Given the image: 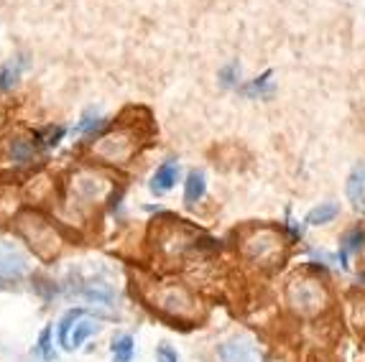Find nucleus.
Returning a JSON list of instances; mask_svg holds the SVG:
<instances>
[{"mask_svg": "<svg viewBox=\"0 0 365 362\" xmlns=\"http://www.w3.org/2000/svg\"><path fill=\"white\" fill-rule=\"evenodd\" d=\"M148 301L156 311L174 321L195 324L205 316V304L192 289L184 284H156L148 291Z\"/></svg>", "mask_w": 365, "mask_h": 362, "instance_id": "nucleus-3", "label": "nucleus"}, {"mask_svg": "<svg viewBox=\"0 0 365 362\" xmlns=\"http://www.w3.org/2000/svg\"><path fill=\"white\" fill-rule=\"evenodd\" d=\"M158 362H179V357L169 344H161V347H158Z\"/></svg>", "mask_w": 365, "mask_h": 362, "instance_id": "nucleus-23", "label": "nucleus"}, {"mask_svg": "<svg viewBox=\"0 0 365 362\" xmlns=\"http://www.w3.org/2000/svg\"><path fill=\"white\" fill-rule=\"evenodd\" d=\"M24 69H26V56H16V59L6 61V64L0 67V90L3 92L11 90V87L21 79Z\"/></svg>", "mask_w": 365, "mask_h": 362, "instance_id": "nucleus-11", "label": "nucleus"}, {"mask_svg": "<svg viewBox=\"0 0 365 362\" xmlns=\"http://www.w3.org/2000/svg\"><path fill=\"white\" fill-rule=\"evenodd\" d=\"M220 362H263V350L256 337L235 334L217 347Z\"/></svg>", "mask_w": 365, "mask_h": 362, "instance_id": "nucleus-6", "label": "nucleus"}, {"mask_svg": "<svg viewBox=\"0 0 365 362\" xmlns=\"http://www.w3.org/2000/svg\"><path fill=\"white\" fill-rule=\"evenodd\" d=\"M72 189H74V194H77L79 200L100 202L105 194L110 192V184H108V179H105V176H100V174H92V171H79V174L74 176V181H72Z\"/></svg>", "mask_w": 365, "mask_h": 362, "instance_id": "nucleus-8", "label": "nucleus"}, {"mask_svg": "<svg viewBox=\"0 0 365 362\" xmlns=\"http://www.w3.org/2000/svg\"><path fill=\"white\" fill-rule=\"evenodd\" d=\"M360 263H363V268H365V242H363V248H360Z\"/></svg>", "mask_w": 365, "mask_h": 362, "instance_id": "nucleus-25", "label": "nucleus"}, {"mask_svg": "<svg viewBox=\"0 0 365 362\" xmlns=\"http://www.w3.org/2000/svg\"><path fill=\"white\" fill-rule=\"evenodd\" d=\"M350 309H353V324L358 326V329H365V299L360 296V299H353L350 301Z\"/></svg>", "mask_w": 365, "mask_h": 362, "instance_id": "nucleus-19", "label": "nucleus"}, {"mask_svg": "<svg viewBox=\"0 0 365 362\" xmlns=\"http://www.w3.org/2000/svg\"><path fill=\"white\" fill-rule=\"evenodd\" d=\"M16 229L19 235L29 242V248L43 260H51L61 250V235L56 227L46 217L36 214V212H24L16 219Z\"/></svg>", "mask_w": 365, "mask_h": 362, "instance_id": "nucleus-4", "label": "nucleus"}, {"mask_svg": "<svg viewBox=\"0 0 365 362\" xmlns=\"http://www.w3.org/2000/svg\"><path fill=\"white\" fill-rule=\"evenodd\" d=\"M237 250L248 266L258 268V271H276L287 263L289 237L284 229L274 227V224H253L240 232Z\"/></svg>", "mask_w": 365, "mask_h": 362, "instance_id": "nucleus-2", "label": "nucleus"}, {"mask_svg": "<svg viewBox=\"0 0 365 362\" xmlns=\"http://www.w3.org/2000/svg\"><path fill=\"white\" fill-rule=\"evenodd\" d=\"M95 329H98V326H95V321H90V319L77 321V324H74V332L69 334V350H77V347H82V342H85V339L90 337Z\"/></svg>", "mask_w": 365, "mask_h": 362, "instance_id": "nucleus-16", "label": "nucleus"}, {"mask_svg": "<svg viewBox=\"0 0 365 362\" xmlns=\"http://www.w3.org/2000/svg\"><path fill=\"white\" fill-rule=\"evenodd\" d=\"M79 316H82V311H67V314L61 316V321H59V344L64 347V350H69V334H72V326L79 321Z\"/></svg>", "mask_w": 365, "mask_h": 362, "instance_id": "nucleus-17", "label": "nucleus"}, {"mask_svg": "<svg viewBox=\"0 0 365 362\" xmlns=\"http://www.w3.org/2000/svg\"><path fill=\"white\" fill-rule=\"evenodd\" d=\"M100 118H85V120L79 123L77 128H74V130H77V133H85V130H95V128H100Z\"/></svg>", "mask_w": 365, "mask_h": 362, "instance_id": "nucleus-24", "label": "nucleus"}, {"mask_svg": "<svg viewBox=\"0 0 365 362\" xmlns=\"http://www.w3.org/2000/svg\"><path fill=\"white\" fill-rule=\"evenodd\" d=\"M110 350H113V360L115 362H130L135 355V342H133V337L125 334V337H118Z\"/></svg>", "mask_w": 365, "mask_h": 362, "instance_id": "nucleus-15", "label": "nucleus"}, {"mask_svg": "<svg viewBox=\"0 0 365 362\" xmlns=\"http://www.w3.org/2000/svg\"><path fill=\"white\" fill-rule=\"evenodd\" d=\"M177 179H179V163L177 161H166V163H161V166L156 169V174H153L151 189L156 194H164V192H169L174 184H177Z\"/></svg>", "mask_w": 365, "mask_h": 362, "instance_id": "nucleus-10", "label": "nucleus"}, {"mask_svg": "<svg viewBox=\"0 0 365 362\" xmlns=\"http://www.w3.org/2000/svg\"><path fill=\"white\" fill-rule=\"evenodd\" d=\"M337 214H340V207H337L335 202H324V205L314 207V210L307 214V222L309 224H327V222H332Z\"/></svg>", "mask_w": 365, "mask_h": 362, "instance_id": "nucleus-13", "label": "nucleus"}, {"mask_svg": "<svg viewBox=\"0 0 365 362\" xmlns=\"http://www.w3.org/2000/svg\"><path fill=\"white\" fill-rule=\"evenodd\" d=\"M49 339H51V329H43L41 339H38V352H41L43 360H54V350L49 347Z\"/></svg>", "mask_w": 365, "mask_h": 362, "instance_id": "nucleus-21", "label": "nucleus"}, {"mask_svg": "<svg viewBox=\"0 0 365 362\" xmlns=\"http://www.w3.org/2000/svg\"><path fill=\"white\" fill-rule=\"evenodd\" d=\"M38 138H43L41 143L49 145V148H51V145H56L61 138H64V128H49L46 133H38Z\"/></svg>", "mask_w": 365, "mask_h": 362, "instance_id": "nucleus-20", "label": "nucleus"}, {"mask_svg": "<svg viewBox=\"0 0 365 362\" xmlns=\"http://www.w3.org/2000/svg\"><path fill=\"white\" fill-rule=\"evenodd\" d=\"M271 90H274V85H271V72H266L263 77L253 79L243 92L248 97H266V95H271Z\"/></svg>", "mask_w": 365, "mask_h": 362, "instance_id": "nucleus-18", "label": "nucleus"}, {"mask_svg": "<svg viewBox=\"0 0 365 362\" xmlns=\"http://www.w3.org/2000/svg\"><path fill=\"white\" fill-rule=\"evenodd\" d=\"M284 304L294 319L317 321L332 309V289L322 276L312 271L294 273L284 286Z\"/></svg>", "mask_w": 365, "mask_h": 362, "instance_id": "nucleus-1", "label": "nucleus"}, {"mask_svg": "<svg viewBox=\"0 0 365 362\" xmlns=\"http://www.w3.org/2000/svg\"><path fill=\"white\" fill-rule=\"evenodd\" d=\"M8 156H11V163L16 166H34L38 161V151L36 145L29 143L24 138H13L11 145H8Z\"/></svg>", "mask_w": 365, "mask_h": 362, "instance_id": "nucleus-9", "label": "nucleus"}, {"mask_svg": "<svg viewBox=\"0 0 365 362\" xmlns=\"http://www.w3.org/2000/svg\"><path fill=\"white\" fill-rule=\"evenodd\" d=\"M140 143H143V135H140L133 125H120V128H115V130H110L108 135H103V138L95 143L92 156L105 163L123 166V163H128L130 158L138 153Z\"/></svg>", "mask_w": 365, "mask_h": 362, "instance_id": "nucleus-5", "label": "nucleus"}, {"mask_svg": "<svg viewBox=\"0 0 365 362\" xmlns=\"http://www.w3.org/2000/svg\"><path fill=\"white\" fill-rule=\"evenodd\" d=\"M363 194H365V166H358L350 174V179H347V200L353 202V205H360Z\"/></svg>", "mask_w": 365, "mask_h": 362, "instance_id": "nucleus-14", "label": "nucleus"}, {"mask_svg": "<svg viewBox=\"0 0 365 362\" xmlns=\"http://www.w3.org/2000/svg\"><path fill=\"white\" fill-rule=\"evenodd\" d=\"M29 273V263L26 255L21 253L16 245L0 240V286L19 284L21 278Z\"/></svg>", "mask_w": 365, "mask_h": 362, "instance_id": "nucleus-7", "label": "nucleus"}, {"mask_svg": "<svg viewBox=\"0 0 365 362\" xmlns=\"http://www.w3.org/2000/svg\"><path fill=\"white\" fill-rule=\"evenodd\" d=\"M205 192H207L205 174L192 171V174L187 176V181H184V202H187V205H197V202L205 197Z\"/></svg>", "mask_w": 365, "mask_h": 362, "instance_id": "nucleus-12", "label": "nucleus"}, {"mask_svg": "<svg viewBox=\"0 0 365 362\" xmlns=\"http://www.w3.org/2000/svg\"><path fill=\"white\" fill-rule=\"evenodd\" d=\"M237 74H240V67L232 61L230 67H225V69H222V74H220V77H222V85H225V87L237 85Z\"/></svg>", "mask_w": 365, "mask_h": 362, "instance_id": "nucleus-22", "label": "nucleus"}]
</instances>
